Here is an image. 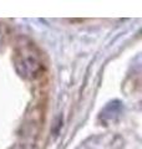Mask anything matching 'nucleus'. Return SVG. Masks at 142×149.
Segmentation results:
<instances>
[{
  "label": "nucleus",
  "instance_id": "1",
  "mask_svg": "<svg viewBox=\"0 0 142 149\" xmlns=\"http://www.w3.org/2000/svg\"><path fill=\"white\" fill-rule=\"evenodd\" d=\"M16 56L20 58V62L18 65L22 67V73H29L32 77L41 76V72L44 71V65H42L41 57L36 52L34 45L22 44L18 49Z\"/></svg>",
  "mask_w": 142,
  "mask_h": 149
}]
</instances>
